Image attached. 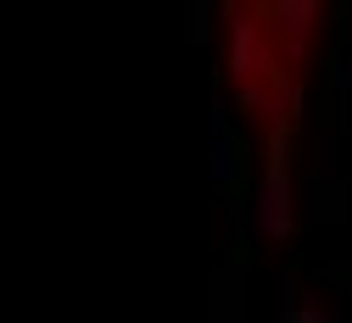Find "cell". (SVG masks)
<instances>
[{
    "mask_svg": "<svg viewBox=\"0 0 352 323\" xmlns=\"http://www.w3.org/2000/svg\"><path fill=\"white\" fill-rule=\"evenodd\" d=\"M230 78L252 117H285L319 39V6H241L230 12Z\"/></svg>",
    "mask_w": 352,
    "mask_h": 323,
    "instance_id": "obj_1",
    "label": "cell"
}]
</instances>
